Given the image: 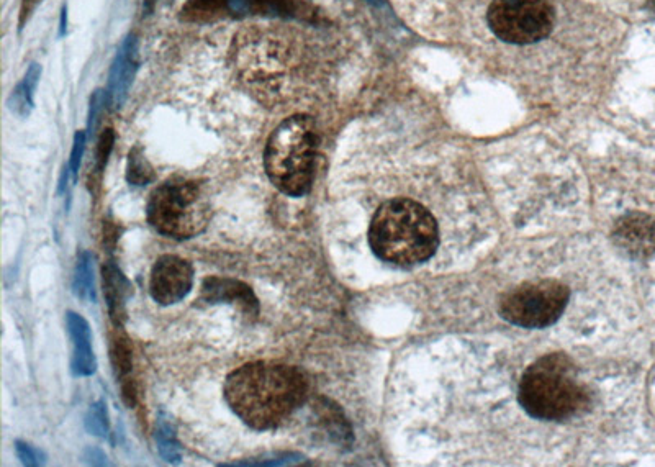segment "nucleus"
<instances>
[{"label": "nucleus", "mask_w": 655, "mask_h": 467, "mask_svg": "<svg viewBox=\"0 0 655 467\" xmlns=\"http://www.w3.org/2000/svg\"><path fill=\"white\" fill-rule=\"evenodd\" d=\"M580 356L564 350L528 356L523 368L515 369L516 418L521 413L539 430H567L593 417L600 405L598 379Z\"/></svg>", "instance_id": "1"}, {"label": "nucleus", "mask_w": 655, "mask_h": 467, "mask_svg": "<svg viewBox=\"0 0 655 467\" xmlns=\"http://www.w3.org/2000/svg\"><path fill=\"white\" fill-rule=\"evenodd\" d=\"M441 215L415 194L387 197L372 215L367 241L375 258L413 271L430 263L443 245Z\"/></svg>", "instance_id": "2"}, {"label": "nucleus", "mask_w": 655, "mask_h": 467, "mask_svg": "<svg viewBox=\"0 0 655 467\" xmlns=\"http://www.w3.org/2000/svg\"><path fill=\"white\" fill-rule=\"evenodd\" d=\"M307 377L292 366L256 361L226 377L225 399L230 409L254 430H274L305 404Z\"/></svg>", "instance_id": "3"}, {"label": "nucleus", "mask_w": 655, "mask_h": 467, "mask_svg": "<svg viewBox=\"0 0 655 467\" xmlns=\"http://www.w3.org/2000/svg\"><path fill=\"white\" fill-rule=\"evenodd\" d=\"M317 123L308 115L287 118L272 132L264 151V168L274 186L289 197L308 194L317 168Z\"/></svg>", "instance_id": "4"}, {"label": "nucleus", "mask_w": 655, "mask_h": 467, "mask_svg": "<svg viewBox=\"0 0 655 467\" xmlns=\"http://www.w3.org/2000/svg\"><path fill=\"white\" fill-rule=\"evenodd\" d=\"M572 287L561 276H523L497 294L495 312L521 330H546L569 309Z\"/></svg>", "instance_id": "5"}, {"label": "nucleus", "mask_w": 655, "mask_h": 467, "mask_svg": "<svg viewBox=\"0 0 655 467\" xmlns=\"http://www.w3.org/2000/svg\"><path fill=\"white\" fill-rule=\"evenodd\" d=\"M146 215L161 235L189 240L207 227L210 202L200 182L176 177L154 189Z\"/></svg>", "instance_id": "6"}, {"label": "nucleus", "mask_w": 655, "mask_h": 467, "mask_svg": "<svg viewBox=\"0 0 655 467\" xmlns=\"http://www.w3.org/2000/svg\"><path fill=\"white\" fill-rule=\"evenodd\" d=\"M556 10L551 0H492L488 5L490 32L506 45H534L551 35Z\"/></svg>", "instance_id": "7"}, {"label": "nucleus", "mask_w": 655, "mask_h": 467, "mask_svg": "<svg viewBox=\"0 0 655 467\" xmlns=\"http://www.w3.org/2000/svg\"><path fill=\"white\" fill-rule=\"evenodd\" d=\"M613 241L624 256L644 263L655 256V217L644 210H629L613 225Z\"/></svg>", "instance_id": "8"}, {"label": "nucleus", "mask_w": 655, "mask_h": 467, "mask_svg": "<svg viewBox=\"0 0 655 467\" xmlns=\"http://www.w3.org/2000/svg\"><path fill=\"white\" fill-rule=\"evenodd\" d=\"M194 286V268L187 259L166 254L156 261L151 271L150 292L159 305L179 304Z\"/></svg>", "instance_id": "9"}, {"label": "nucleus", "mask_w": 655, "mask_h": 467, "mask_svg": "<svg viewBox=\"0 0 655 467\" xmlns=\"http://www.w3.org/2000/svg\"><path fill=\"white\" fill-rule=\"evenodd\" d=\"M294 10L290 0H190L186 14L194 19L225 12L230 15H289Z\"/></svg>", "instance_id": "10"}, {"label": "nucleus", "mask_w": 655, "mask_h": 467, "mask_svg": "<svg viewBox=\"0 0 655 467\" xmlns=\"http://www.w3.org/2000/svg\"><path fill=\"white\" fill-rule=\"evenodd\" d=\"M136 71H138V40L135 35H130L117 51L110 69L107 99L113 109H120L125 104Z\"/></svg>", "instance_id": "11"}, {"label": "nucleus", "mask_w": 655, "mask_h": 467, "mask_svg": "<svg viewBox=\"0 0 655 467\" xmlns=\"http://www.w3.org/2000/svg\"><path fill=\"white\" fill-rule=\"evenodd\" d=\"M200 299L207 304H230L243 310L246 315H258V297L244 282L222 277H208L202 284Z\"/></svg>", "instance_id": "12"}, {"label": "nucleus", "mask_w": 655, "mask_h": 467, "mask_svg": "<svg viewBox=\"0 0 655 467\" xmlns=\"http://www.w3.org/2000/svg\"><path fill=\"white\" fill-rule=\"evenodd\" d=\"M68 333L73 343V358H71V371L76 377H87L94 374L97 369V359L92 350V333L86 318L74 312L66 315Z\"/></svg>", "instance_id": "13"}, {"label": "nucleus", "mask_w": 655, "mask_h": 467, "mask_svg": "<svg viewBox=\"0 0 655 467\" xmlns=\"http://www.w3.org/2000/svg\"><path fill=\"white\" fill-rule=\"evenodd\" d=\"M102 281L110 318L115 327L122 328L127 320V300L131 294V284L113 261L105 263L102 268Z\"/></svg>", "instance_id": "14"}, {"label": "nucleus", "mask_w": 655, "mask_h": 467, "mask_svg": "<svg viewBox=\"0 0 655 467\" xmlns=\"http://www.w3.org/2000/svg\"><path fill=\"white\" fill-rule=\"evenodd\" d=\"M110 359L115 374L120 379L123 400L128 407H133L136 404V390L131 379V368H133L131 345L127 335L120 331V327H115V331L110 335Z\"/></svg>", "instance_id": "15"}, {"label": "nucleus", "mask_w": 655, "mask_h": 467, "mask_svg": "<svg viewBox=\"0 0 655 467\" xmlns=\"http://www.w3.org/2000/svg\"><path fill=\"white\" fill-rule=\"evenodd\" d=\"M315 412L318 422L326 431V435L330 436L331 441H335L338 445H349L353 441L351 428L343 417V412L336 405L331 404L330 400H321Z\"/></svg>", "instance_id": "16"}, {"label": "nucleus", "mask_w": 655, "mask_h": 467, "mask_svg": "<svg viewBox=\"0 0 655 467\" xmlns=\"http://www.w3.org/2000/svg\"><path fill=\"white\" fill-rule=\"evenodd\" d=\"M41 66L40 64H30L25 78L22 79L19 86L15 87L12 91V96L9 99V107L14 114L19 117H28L33 110V96H35V89H37L38 81H40Z\"/></svg>", "instance_id": "17"}, {"label": "nucleus", "mask_w": 655, "mask_h": 467, "mask_svg": "<svg viewBox=\"0 0 655 467\" xmlns=\"http://www.w3.org/2000/svg\"><path fill=\"white\" fill-rule=\"evenodd\" d=\"M94 261L89 251H82L77 256L76 269H74L73 291L76 297L84 302H94Z\"/></svg>", "instance_id": "18"}, {"label": "nucleus", "mask_w": 655, "mask_h": 467, "mask_svg": "<svg viewBox=\"0 0 655 467\" xmlns=\"http://www.w3.org/2000/svg\"><path fill=\"white\" fill-rule=\"evenodd\" d=\"M156 441H158L159 454L163 456L164 461L177 464L182 458V449L177 441L176 433L168 420L161 418L156 431Z\"/></svg>", "instance_id": "19"}, {"label": "nucleus", "mask_w": 655, "mask_h": 467, "mask_svg": "<svg viewBox=\"0 0 655 467\" xmlns=\"http://www.w3.org/2000/svg\"><path fill=\"white\" fill-rule=\"evenodd\" d=\"M127 179L133 186H146L154 179L153 168L140 146L133 148L128 155Z\"/></svg>", "instance_id": "20"}, {"label": "nucleus", "mask_w": 655, "mask_h": 467, "mask_svg": "<svg viewBox=\"0 0 655 467\" xmlns=\"http://www.w3.org/2000/svg\"><path fill=\"white\" fill-rule=\"evenodd\" d=\"M86 428L91 435L99 438H107L110 433L109 412L104 400H99L91 405V409L86 415Z\"/></svg>", "instance_id": "21"}, {"label": "nucleus", "mask_w": 655, "mask_h": 467, "mask_svg": "<svg viewBox=\"0 0 655 467\" xmlns=\"http://www.w3.org/2000/svg\"><path fill=\"white\" fill-rule=\"evenodd\" d=\"M303 463V456L299 453H279L272 454L271 458H254L236 461V463L223 464L225 467H244V466H292V464Z\"/></svg>", "instance_id": "22"}, {"label": "nucleus", "mask_w": 655, "mask_h": 467, "mask_svg": "<svg viewBox=\"0 0 655 467\" xmlns=\"http://www.w3.org/2000/svg\"><path fill=\"white\" fill-rule=\"evenodd\" d=\"M113 143H115V133H113L112 128H107L100 135L99 143H97V153H95V171L99 174L104 173L105 164L109 161L110 153L113 150Z\"/></svg>", "instance_id": "23"}, {"label": "nucleus", "mask_w": 655, "mask_h": 467, "mask_svg": "<svg viewBox=\"0 0 655 467\" xmlns=\"http://www.w3.org/2000/svg\"><path fill=\"white\" fill-rule=\"evenodd\" d=\"M15 451H17V456H19L20 463L23 466H41V464H45L46 454L41 449L27 443V441H15Z\"/></svg>", "instance_id": "24"}, {"label": "nucleus", "mask_w": 655, "mask_h": 467, "mask_svg": "<svg viewBox=\"0 0 655 467\" xmlns=\"http://www.w3.org/2000/svg\"><path fill=\"white\" fill-rule=\"evenodd\" d=\"M86 138L87 135L84 132H77L76 137H74L73 151H71V158H69V171L73 174L74 181H76L79 168H81L82 156H84V150H86Z\"/></svg>", "instance_id": "25"}, {"label": "nucleus", "mask_w": 655, "mask_h": 467, "mask_svg": "<svg viewBox=\"0 0 655 467\" xmlns=\"http://www.w3.org/2000/svg\"><path fill=\"white\" fill-rule=\"evenodd\" d=\"M104 102V92L95 91L94 96H92L91 99V112H89V135H92V132L95 130V125H97V117H99L100 109H102Z\"/></svg>", "instance_id": "26"}, {"label": "nucleus", "mask_w": 655, "mask_h": 467, "mask_svg": "<svg viewBox=\"0 0 655 467\" xmlns=\"http://www.w3.org/2000/svg\"><path fill=\"white\" fill-rule=\"evenodd\" d=\"M43 0H22V5H20V14H19V27L22 30L25 27V23L30 20L33 12L37 10L38 5L41 4Z\"/></svg>", "instance_id": "27"}, {"label": "nucleus", "mask_w": 655, "mask_h": 467, "mask_svg": "<svg viewBox=\"0 0 655 467\" xmlns=\"http://www.w3.org/2000/svg\"><path fill=\"white\" fill-rule=\"evenodd\" d=\"M84 458H86L87 463L94 464V466H105L107 464V456L97 448L87 449Z\"/></svg>", "instance_id": "28"}, {"label": "nucleus", "mask_w": 655, "mask_h": 467, "mask_svg": "<svg viewBox=\"0 0 655 467\" xmlns=\"http://www.w3.org/2000/svg\"><path fill=\"white\" fill-rule=\"evenodd\" d=\"M66 25H68V9L63 7V12H61V22H59V35H61V37L66 35Z\"/></svg>", "instance_id": "29"}, {"label": "nucleus", "mask_w": 655, "mask_h": 467, "mask_svg": "<svg viewBox=\"0 0 655 467\" xmlns=\"http://www.w3.org/2000/svg\"><path fill=\"white\" fill-rule=\"evenodd\" d=\"M156 4H158V0H145V2H143V10H145V14H151L154 5Z\"/></svg>", "instance_id": "30"}, {"label": "nucleus", "mask_w": 655, "mask_h": 467, "mask_svg": "<svg viewBox=\"0 0 655 467\" xmlns=\"http://www.w3.org/2000/svg\"><path fill=\"white\" fill-rule=\"evenodd\" d=\"M652 9L655 10V0H652Z\"/></svg>", "instance_id": "31"}]
</instances>
